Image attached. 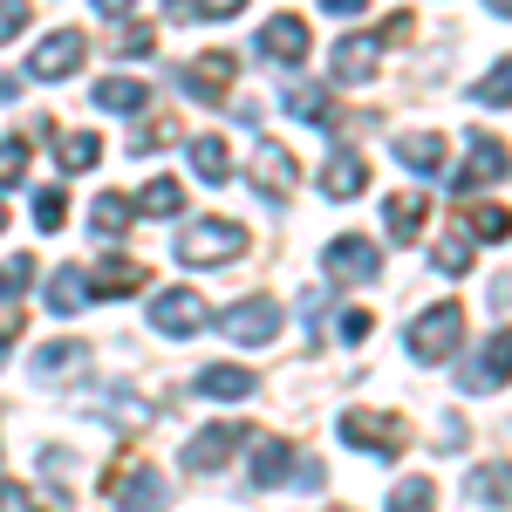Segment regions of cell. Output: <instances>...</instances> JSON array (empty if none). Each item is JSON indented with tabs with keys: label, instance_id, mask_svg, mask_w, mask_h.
<instances>
[{
	"label": "cell",
	"instance_id": "6da1fadb",
	"mask_svg": "<svg viewBox=\"0 0 512 512\" xmlns=\"http://www.w3.org/2000/svg\"><path fill=\"white\" fill-rule=\"evenodd\" d=\"M458 342H465V308H458V301H437L431 315L410 321V355H417V362H451Z\"/></svg>",
	"mask_w": 512,
	"mask_h": 512
},
{
	"label": "cell",
	"instance_id": "7a4b0ae2",
	"mask_svg": "<svg viewBox=\"0 0 512 512\" xmlns=\"http://www.w3.org/2000/svg\"><path fill=\"white\" fill-rule=\"evenodd\" d=\"M239 253H246V233H239L233 219H198L192 233L178 239V260L185 267H226Z\"/></svg>",
	"mask_w": 512,
	"mask_h": 512
},
{
	"label": "cell",
	"instance_id": "3957f363",
	"mask_svg": "<svg viewBox=\"0 0 512 512\" xmlns=\"http://www.w3.org/2000/svg\"><path fill=\"white\" fill-rule=\"evenodd\" d=\"M342 437H349L355 451H369V458H396L410 444V424L390 417V410H349L342 417Z\"/></svg>",
	"mask_w": 512,
	"mask_h": 512
},
{
	"label": "cell",
	"instance_id": "277c9868",
	"mask_svg": "<svg viewBox=\"0 0 512 512\" xmlns=\"http://www.w3.org/2000/svg\"><path fill=\"white\" fill-rule=\"evenodd\" d=\"M321 267H328V280H342V287H362V280H376V274H383V253H376L369 239L342 233V239H328Z\"/></svg>",
	"mask_w": 512,
	"mask_h": 512
},
{
	"label": "cell",
	"instance_id": "5b68a950",
	"mask_svg": "<svg viewBox=\"0 0 512 512\" xmlns=\"http://www.w3.org/2000/svg\"><path fill=\"white\" fill-rule=\"evenodd\" d=\"M458 383H465V396L506 390V383H512V335H492V342H485V349L465 362V376H458Z\"/></svg>",
	"mask_w": 512,
	"mask_h": 512
},
{
	"label": "cell",
	"instance_id": "8992f818",
	"mask_svg": "<svg viewBox=\"0 0 512 512\" xmlns=\"http://www.w3.org/2000/svg\"><path fill=\"white\" fill-rule=\"evenodd\" d=\"M151 328L158 335H198L205 328V301L192 287H164V294H151Z\"/></svg>",
	"mask_w": 512,
	"mask_h": 512
},
{
	"label": "cell",
	"instance_id": "52a82bcc",
	"mask_svg": "<svg viewBox=\"0 0 512 512\" xmlns=\"http://www.w3.org/2000/svg\"><path fill=\"white\" fill-rule=\"evenodd\" d=\"M219 328H226V342H246V349H253V342H274L280 335V308L274 301H233V308L219 315Z\"/></svg>",
	"mask_w": 512,
	"mask_h": 512
},
{
	"label": "cell",
	"instance_id": "ba28073f",
	"mask_svg": "<svg viewBox=\"0 0 512 512\" xmlns=\"http://www.w3.org/2000/svg\"><path fill=\"white\" fill-rule=\"evenodd\" d=\"M506 171H512L506 144H499V137H472V144H465V178H451V185H458V192H472V185H499Z\"/></svg>",
	"mask_w": 512,
	"mask_h": 512
},
{
	"label": "cell",
	"instance_id": "9c48e42d",
	"mask_svg": "<svg viewBox=\"0 0 512 512\" xmlns=\"http://www.w3.org/2000/svg\"><path fill=\"white\" fill-rule=\"evenodd\" d=\"M82 55H89V41H82L76 28H62V35H48L35 48V62H28V69L48 76V82H62V76H76V69H82Z\"/></svg>",
	"mask_w": 512,
	"mask_h": 512
},
{
	"label": "cell",
	"instance_id": "30bf717a",
	"mask_svg": "<svg viewBox=\"0 0 512 512\" xmlns=\"http://www.w3.org/2000/svg\"><path fill=\"white\" fill-rule=\"evenodd\" d=\"M260 55L267 62H308V21L301 14H274L260 28Z\"/></svg>",
	"mask_w": 512,
	"mask_h": 512
},
{
	"label": "cell",
	"instance_id": "8fae6325",
	"mask_svg": "<svg viewBox=\"0 0 512 512\" xmlns=\"http://www.w3.org/2000/svg\"><path fill=\"white\" fill-rule=\"evenodd\" d=\"M239 444H246V431H239V424H212V431H198L192 444H185V465H192V472H219Z\"/></svg>",
	"mask_w": 512,
	"mask_h": 512
},
{
	"label": "cell",
	"instance_id": "7c38bea8",
	"mask_svg": "<svg viewBox=\"0 0 512 512\" xmlns=\"http://www.w3.org/2000/svg\"><path fill=\"white\" fill-rule=\"evenodd\" d=\"M185 96H198V103H219L226 89H233V55H198V62H185Z\"/></svg>",
	"mask_w": 512,
	"mask_h": 512
},
{
	"label": "cell",
	"instance_id": "4fadbf2b",
	"mask_svg": "<svg viewBox=\"0 0 512 512\" xmlns=\"http://www.w3.org/2000/svg\"><path fill=\"white\" fill-rule=\"evenodd\" d=\"M246 472H253V485H287L294 478V451L280 444V437H246Z\"/></svg>",
	"mask_w": 512,
	"mask_h": 512
},
{
	"label": "cell",
	"instance_id": "5bb4252c",
	"mask_svg": "<svg viewBox=\"0 0 512 512\" xmlns=\"http://www.w3.org/2000/svg\"><path fill=\"white\" fill-rule=\"evenodd\" d=\"M76 369H89V342H41L35 349V376L41 383H62V376H76Z\"/></svg>",
	"mask_w": 512,
	"mask_h": 512
},
{
	"label": "cell",
	"instance_id": "9a60e30c",
	"mask_svg": "<svg viewBox=\"0 0 512 512\" xmlns=\"http://www.w3.org/2000/svg\"><path fill=\"white\" fill-rule=\"evenodd\" d=\"M465 499H472V506H512V465L506 458L478 465V472L465 478Z\"/></svg>",
	"mask_w": 512,
	"mask_h": 512
},
{
	"label": "cell",
	"instance_id": "2e32d148",
	"mask_svg": "<svg viewBox=\"0 0 512 512\" xmlns=\"http://www.w3.org/2000/svg\"><path fill=\"white\" fill-rule=\"evenodd\" d=\"M103 492H110V499H130V506H158V499H164V478L151 472V465H123Z\"/></svg>",
	"mask_w": 512,
	"mask_h": 512
},
{
	"label": "cell",
	"instance_id": "e0dca14e",
	"mask_svg": "<svg viewBox=\"0 0 512 512\" xmlns=\"http://www.w3.org/2000/svg\"><path fill=\"white\" fill-rule=\"evenodd\" d=\"M335 82H369L376 76V41L369 35H349V41H335Z\"/></svg>",
	"mask_w": 512,
	"mask_h": 512
},
{
	"label": "cell",
	"instance_id": "ac0fdd59",
	"mask_svg": "<svg viewBox=\"0 0 512 512\" xmlns=\"http://www.w3.org/2000/svg\"><path fill=\"white\" fill-rule=\"evenodd\" d=\"M253 171H260V185H267L274 198L287 192L294 178H301V171H294V151H287V144H267V137L253 144Z\"/></svg>",
	"mask_w": 512,
	"mask_h": 512
},
{
	"label": "cell",
	"instance_id": "d6986e66",
	"mask_svg": "<svg viewBox=\"0 0 512 512\" xmlns=\"http://www.w3.org/2000/svg\"><path fill=\"white\" fill-rule=\"evenodd\" d=\"M362 185H369V164L355 158V151H335V158L321 164V192L328 198H355Z\"/></svg>",
	"mask_w": 512,
	"mask_h": 512
},
{
	"label": "cell",
	"instance_id": "ffe728a7",
	"mask_svg": "<svg viewBox=\"0 0 512 512\" xmlns=\"http://www.w3.org/2000/svg\"><path fill=\"white\" fill-rule=\"evenodd\" d=\"M424 219H431V205L417 192H396L390 205H383V226H390V239H417L424 233Z\"/></svg>",
	"mask_w": 512,
	"mask_h": 512
},
{
	"label": "cell",
	"instance_id": "44dd1931",
	"mask_svg": "<svg viewBox=\"0 0 512 512\" xmlns=\"http://www.w3.org/2000/svg\"><path fill=\"white\" fill-rule=\"evenodd\" d=\"M198 396L239 403V396H253V369H233V362H219V369H198Z\"/></svg>",
	"mask_w": 512,
	"mask_h": 512
},
{
	"label": "cell",
	"instance_id": "7402d4cb",
	"mask_svg": "<svg viewBox=\"0 0 512 512\" xmlns=\"http://www.w3.org/2000/svg\"><path fill=\"white\" fill-rule=\"evenodd\" d=\"M396 158L410 164V171H437L444 164V144H437V130H403L396 137Z\"/></svg>",
	"mask_w": 512,
	"mask_h": 512
},
{
	"label": "cell",
	"instance_id": "603a6c76",
	"mask_svg": "<svg viewBox=\"0 0 512 512\" xmlns=\"http://www.w3.org/2000/svg\"><path fill=\"white\" fill-rule=\"evenodd\" d=\"M137 212H151V219H171V212H185V185H178V178H151V185L137 192Z\"/></svg>",
	"mask_w": 512,
	"mask_h": 512
},
{
	"label": "cell",
	"instance_id": "cb8c5ba5",
	"mask_svg": "<svg viewBox=\"0 0 512 512\" xmlns=\"http://www.w3.org/2000/svg\"><path fill=\"white\" fill-rule=\"evenodd\" d=\"M89 287H96V294H130V287H151V274H144L137 260H103Z\"/></svg>",
	"mask_w": 512,
	"mask_h": 512
},
{
	"label": "cell",
	"instance_id": "d4e9b609",
	"mask_svg": "<svg viewBox=\"0 0 512 512\" xmlns=\"http://www.w3.org/2000/svg\"><path fill=\"white\" fill-rule=\"evenodd\" d=\"M192 171L205 178V185H226V171H233L226 144H219V137H192Z\"/></svg>",
	"mask_w": 512,
	"mask_h": 512
},
{
	"label": "cell",
	"instance_id": "484cf974",
	"mask_svg": "<svg viewBox=\"0 0 512 512\" xmlns=\"http://www.w3.org/2000/svg\"><path fill=\"white\" fill-rule=\"evenodd\" d=\"M82 267H55V280H48V315H76L82 308Z\"/></svg>",
	"mask_w": 512,
	"mask_h": 512
},
{
	"label": "cell",
	"instance_id": "4316f807",
	"mask_svg": "<svg viewBox=\"0 0 512 512\" xmlns=\"http://www.w3.org/2000/svg\"><path fill=\"white\" fill-rule=\"evenodd\" d=\"M287 110H294V117H315V123H342L335 103H328V89H315V82H294V89H287Z\"/></svg>",
	"mask_w": 512,
	"mask_h": 512
},
{
	"label": "cell",
	"instance_id": "83f0119b",
	"mask_svg": "<svg viewBox=\"0 0 512 512\" xmlns=\"http://www.w3.org/2000/svg\"><path fill=\"white\" fill-rule=\"evenodd\" d=\"M472 96L485 103V110H506V103H512V55H506V62H492V69L478 76V89H472Z\"/></svg>",
	"mask_w": 512,
	"mask_h": 512
},
{
	"label": "cell",
	"instance_id": "f1b7e54d",
	"mask_svg": "<svg viewBox=\"0 0 512 512\" xmlns=\"http://www.w3.org/2000/svg\"><path fill=\"white\" fill-rule=\"evenodd\" d=\"M431 267H437V274H465V267H472V239H465V233H444L431 246Z\"/></svg>",
	"mask_w": 512,
	"mask_h": 512
},
{
	"label": "cell",
	"instance_id": "f546056e",
	"mask_svg": "<svg viewBox=\"0 0 512 512\" xmlns=\"http://www.w3.org/2000/svg\"><path fill=\"white\" fill-rule=\"evenodd\" d=\"M96 103H103V110H144V82H130V76L96 82Z\"/></svg>",
	"mask_w": 512,
	"mask_h": 512
},
{
	"label": "cell",
	"instance_id": "4dcf8cb0",
	"mask_svg": "<svg viewBox=\"0 0 512 512\" xmlns=\"http://www.w3.org/2000/svg\"><path fill=\"white\" fill-rule=\"evenodd\" d=\"M55 151H62V171H89V164L103 158V144H96V130H89V137H82V130H69V137H62Z\"/></svg>",
	"mask_w": 512,
	"mask_h": 512
},
{
	"label": "cell",
	"instance_id": "1f68e13d",
	"mask_svg": "<svg viewBox=\"0 0 512 512\" xmlns=\"http://www.w3.org/2000/svg\"><path fill=\"white\" fill-rule=\"evenodd\" d=\"M465 233H478V239H512V212H506V205H478Z\"/></svg>",
	"mask_w": 512,
	"mask_h": 512
},
{
	"label": "cell",
	"instance_id": "d6a6232c",
	"mask_svg": "<svg viewBox=\"0 0 512 512\" xmlns=\"http://www.w3.org/2000/svg\"><path fill=\"white\" fill-rule=\"evenodd\" d=\"M130 212H137L130 198H96V205H89V219H96V233H123V226H130Z\"/></svg>",
	"mask_w": 512,
	"mask_h": 512
},
{
	"label": "cell",
	"instance_id": "836d02e7",
	"mask_svg": "<svg viewBox=\"0 0 512 512\" xmlns=\"http://www.w3.org/2000/svg\"><path fill=\"white\" fill-rule=\"evenodd\" d=\"M21 171H28V137H7L0 144V185H21Z\"/></svg>",
	"mask_w": 512,
	"mask_h": 512
},
{
	"label": "cell",
	"instance_id": "e575fe53",
	"mask_svg": "<svg viewBox=\"0 0 512 512\" xmlns=\"http://www.w3.org/2000/svg\"><path fill=\"white\" fill-rule=\"evenodd\" d=\"M431 499H437L431 478H403V485L390 492V506H403V512H410V506H431Z\"/></svg>",
	"mask_w": 512,
	"mask_h": 512
},
{
	"label": "cell",
	"instance_id": "d590c367",
	"mask_svg": "<svg viewBox=\"0 0 512 512\" xmlns=\"http://www.w3.org/2000/svg\"><path fill=\"white\" fill-rule=\"evenodd\" d=\"M62 212H69V198H62V192H41L35 198V226H41V233H55V226H62Z\"/></svg>",
	"mask_w": 512,
	"mask_h": 512
},
{
	"label": "cell",
	"instance_id": "8d00e7d4",
	"mask_svg": "<svg viewBox=\"0 0 512 512\" xmlns=\"http://www.w3.org/2000/svg\"><path fill=\"white\" fill-rule=\"evenodd\" d=\"M21 280H35V260H7V267H0V301H14Z\"/></svg>",
	"mask_w": 512,
	"mask_h": 512
},
{
	"label": "cell",
	"instance_id": "74e56055",
	"mask_svg": "<svg viewBox=\"0 0 512 512\" xmlns=\"http://www.w3.org/2000/svg\"><path fill=\"white\" fill-rule=\"evenodd\" d=\"M28 28V0H0V41H14Z\"/></svg>",
	"mask_w": 512,
	"mask_h": 512
},
{
	"label": "cell",
	"instance_id": "f35d334b",
	"mask_svg": "<svg viewBox=\"0 0 512 512\" xmlns=\"http://www.w3.org/2000/svg\"><path fill=\"white\" fill-rule=\"evenodd\" d=\"M369 335H376V315L369 308H349L342 315V342H369Z\"/></svg>",
	"mask_w": 512,
	"mask_h": 512
},
{
	"label": "cell",
	"instance_id": "ab89813d",
	"mask_svg": "<svg viewBox=\"0 0 512 512\" xmlns=\"http://www.w3.org/2000/svg\"><path fill=\"white\" fill-rule=\"evenodd\" d=\"M117 48H123V55H151V48H158V35H151V28H123Z\"/></svg>",
	"mask_w": 512,
	"mask_h": 512
},
{
	"label": "cell",
	"instance_id": "60d3db41",
	"mask_svg": "<svg viewBox=\"0 0 512 512\" xmlns=\"http://www.w3.org/2000/svg\"><path fill=\"white\" fill-rule=\"evenodd\" d=\"M28 499H35L28 485H14V478H0V512H21V506H28Z\"/></svg>",
	"mask_w": 512,
	"mask_h": 512
},
{
	"label": "cell",
	"instance_id": "b9f144b4",
	"mask_svg": "<svg viewBox=\"0 0 512 512\" xmlns=\"http://www.w3.org/2000/svg\"><path fill=\"white\" fill-rule=\"evenodd\" d=\"M171 137H178V130H171V123H151V130H137V151H164V144H171Z\"/></svg>",
	"mask_w": 512,
	"mask_h": 512
},
{
	"label": "cell",
	"instance_id": "7bdbcfd3",
	"mask_svg": "<svg viewBox=\"0 0 512 512\" xmlns=\"http://www.w3.org/2000/svg\"><path fill=\"white\" fill-rule=\"evenodd\" d=\"M239 7H246V0H198V14H205V21H226V14H239Z\"/></svg>",
	"mask_w": 512,
	"mask_h": 512
},
{
	"label": "cell",
	"instance_id": "ee69618b",
	"mask_svg": "<svg viewBox=\"0 0 512 512\" xmlns=\"http://www.w3.org/2000/svg\"><path fill=\"white\" fill-rule=\"evenodd\" d=\"M321 7H328V14H362L369 0H321Z\"/></svg>",
	"mask_w": 512,
	"mask_h": 512
},
{
	"label": "cell",
	"instance_id": "f6af8a7d",
	"mask_svg": "<svg viewBox=\"0 0 512 512\" xmlns=\"http://www.w3.org/2000/svg\"><path fill=\"white\" fill-rule=\"evenodd\" d=\"M96 7H103V14H130L137 0H96Z\"/></svg>",
	"mask_w": 512,
	"mask_h": 512
},
{
	"label": "cell",
	"instance_id": "bcb514c9",
	"mask_svg": "<svg viewBox=\"0 0 512 512\" xmlns=\"http://www.w3.org/2000/svg\"><path fill=\"white\" fill-rule=\"evenodd\" d=\"M485 7H492V14H499V21H512V0H485Z\"/></svg>",
	"mask_w": 512,
	"mask_h": 512
},
{
	"label": "cell",
	"instance_id": "7dc6e473",
	"mask_svg": "<svg viewBox=\"0 0 512 512\" xmlns=\"http://www.w3.org/2000/svg\"><path fill=\"white\" fill-rule=\"evenodd\" d=\"M0 226H7V205H0Z\"/></svg>",
	"mask_w": 512,
	"mask_h": 512
}]
</instances>
